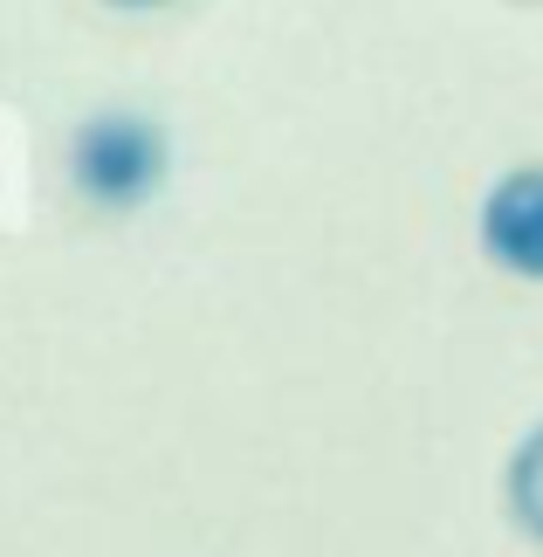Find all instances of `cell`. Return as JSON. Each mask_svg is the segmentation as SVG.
Here are the masks:
<instances>
[{
	"instance_id": "obj_3",
	"label": "cell",
	"mask_w": 543,
	"mask_h": 557,
	"mask_svg": "<svg viewBox=\"0 0 543 557\" xmlns=\"http://www.w3.org/2000/svg\"><path fill=\"white\" fill-rule=\"evenodd\" d=\"M509 517L543 544V426L523 434V447L509 455Z\"/></svg>"
},
{
	"instance_id": "obj_4",
	"label": "cell",
	"mask_w": 543,
	"mask_h": 557,
	"mask_svg": "<svg viewBox=\"0 0 543 557\" xmlns=\"http://www.w3.org/2000/svg\"><path fill=\"white\" fill-rule=\"evenodd\" d=\"M103 8H118V14H159V8H180V0H103Z\"/></svg>"
},
{
	"instance_id": "obj_2",
	"label": "cell",
	"mask_w": 543,
	"mask_h": 557,
	"mask_svg": "<svg viewBox=\"0 0 543 557\" xmlns=\"http://www.w3.org/2000/svg\"><path fill=\"white\" fill-rule=\"evenodd\" d=\"M482 248L495 269L543 283V159L536 165H509L482 200Z\"/></svg>"
},
{
	"instance_id": "obj_1",
	"label": "cell",
	"mask_w": 543,
	"mask_h": 557,
	"mask_svg": "<svg viewBox=\"0 0 543 557\" xmlns=\"http://www.w3.org/2000/svg\"><path fill=\"white\" fill-rule=\"evenodd\" d=\"M165 173L172 138L138 103H103L70 132V193L90 213H138L145 200H159Z\"/></svg>"
}]
</instances>
